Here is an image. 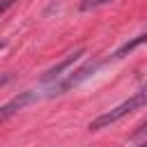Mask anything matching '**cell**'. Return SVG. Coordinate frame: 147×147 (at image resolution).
Here are the masks:
<instances>
[{"mask_svg": "<svg viewBox=\"0 0 147 147\" xmlns=\"http://www.w3.org/2000/svg\"><path fill=\"white\" fill-rule=\"evenodd\" d=\"M142 106H147V87H145V90L133 92L126 101L117 103L115 108H110V110H106L103 115H99L96 119H92V122H90V129H92V131L106 129V126H110V124L119 122L122 117H126L129 113H133V110H138V108H142Z\"/></svg>", "mask_w": 147, "mask_h": 147, "instance_id": "1", "label": "cell"}, {"mask_svg": "<svg viewBox=\"0 0 147 147\" xmlns=\"http://www.w3.org/2000/svg\"><path fill=\"white\" fill-rule=\"evenodd\" d=\"M34 99H37V94H34L32 90H25V92H18L16 96H11L7 103L0 106V124L7 122L9 117H14V115H16L18 110H23L25 106H30Z\"/></svg>", "mask_w": 147, "mask_h": 147, "instance_id": "2", "label": "cell"}, {"mask_svg": "<svg viewBox=\"0 0 147 147\" xmlns=\"http://www.w3.org/2000/svg\"><path fill=\"white\" fill-rule=\"evenodd\" d=\"M80 57H83V48H80V51H76V53H71V55H67V57H64L62 62H57L55 67H51V69L41 76V80H44V83H57L60 78H64V76H67V71H69V69H71Z\"/></svg>", "mask_w": 147, "mask_h": 147, "instance_id": "3", "label": "cell"}, {"mask_svg": "<svg viewBox=\"0 0 147 147\" xmlns=\"http://www.w3.org/2000/svg\"><path fill=\"white\" fill-rule=\"evenodd\" d=\"M145 41H147V32H142V34H138L136 39L126 41V44H124V46H122V48H119V51L115 53V57H124L126 53H131L133 48H138V46H140V44H145Z\"/></svg>", "mask_w": 147, "mask_h": 147, "instance_id": "4", "label": "cell"}, {"mask_svg": "<svg viewBox=\"0 0 147 147\" xmlns=\"http://www.w3.org/2000/svg\"><path fill=\"white\" fill-rule=\"evenodd\" d=\"M108 2H113V0H83V2H80V9H83V11H87V9H94V7L108 5Z\"/></svg>", "mask_w": 147, "mask_h": 147, "instance_id": "5", "label": "cell"}, {"mask_svg": "<svg viewBox=\"0 0 147 147\" xmlns=\"http://www.w3.org/2000/svg\"><path fill=\"white\" fill-rule=\"evenodd\" d=\"M14 2H16V0H0V16H2V14H5V11L14 5Z\"/></svg>", "mask_w": 147, "mask_h": 147, "instance_id": "6", "label": "cell"}, {"mask_svg": "<svg viewBox=\"0 0 147 147\" xmlns=\"http://www.w3.org/2000/svg\"><path fill=\"white\" fill-rule=\"evenodd\" d=\"M145 133H147V122H142V124L138 126V131H136V138H138V136H145Z\"/></svg>", "mask_w": 147, "mask_h": 147, "instance_id": "7", "label": "cell"}, {"mask_svg": "<svg viewBox=\"0 0 147 147\" xmlns=\"http://www.w3.org/2000/svg\"><path fill=\"white\" fill-rule=\"evenodd\" d=\"M2 48H5V44H2V41H0V51H2Z\"/></svg>", "mask_w": 147, "mask_h": 147, "instance_id": "8", "label": "cell"}]
</instances>
